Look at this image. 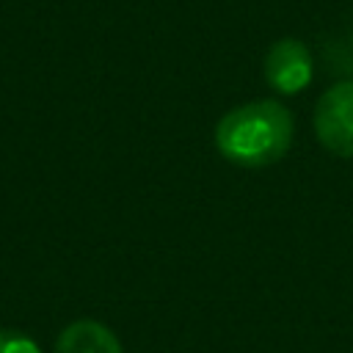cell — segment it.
Returning a JSON list of instances; mask_svg holds the SVG:
<instances>
[{
	"instance_id": "4",
	"label": "cell",
	"mask_w": 353,
	"mask_h": 353,
	"mask_svg": "<svg viewBox=\"0 0 353 353\" xmlns=\"http://www.w3.org/2000/svg\"><path fill=\"white\" fill-rule=\"evenodd\" d=\"M55 353H124V350L108 325L97 320H74L58 334Z\"/></svg>"
},
{
	"instance_id": "2",
	"label": "cell",
	"mask_w": 353,
	"mask_h": 353,
	"mask_svg": "<svg viewBox=\"0 0 353 353\" xmlns=\"http://www.w3.org/2000/svg\"><path fill=\"white\" fill-rule=\"evenodd\" d=\"M317 141L336 157H353V80H339L314 105Z\"/></svg>"
},
{
	"instance_id": "1",
	"label": "cell",
	"mask_w": 353,
	"mask_h": 353,
	"mask_svg": "<svg viewBox=\"0 0 353 353\" xmlns=\"http://www.w3.org/2000/svg\"><path fill=\"white\" fill-rule=\"evenodd\" d=\"M292 130V113L281 102L254 99L221 116L215 124V146L234 165L262 168L287 154Z\"/></svg>"
},
{
	"instance_id": "3",
	"label": "cell",
	"mask_w": 353,
	"mask_h": 353,
	"mask_svg": "<svg viewBox=\"0 0 353 353\" xmlns=\"http://www.w3.org/2000/svg\"><path fill=\"white\" fill-rule=\"evenodd\" d=\"M265 80L279 94H301L312 80V52L298 39H279L265 52Z\"/></svg>"
},
{
	"instance_id": "5",
	"label": "cell",
	"mask_w": 353,
	"mask_h": 353,
	"mask_svg": "<svg viewBox=\"0 0 353 353\" xmlns=\"http://www.w3.org/2000/svg\"><path fill=\"white\" fill-rule=\"evenodd\" d=\"M0 353H41V347L22 331L0 328Z\"/></svg>"
}]
</instances>
